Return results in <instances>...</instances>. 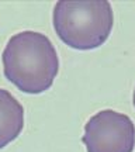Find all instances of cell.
I'll use <instances>...</instances> for the list:
<instances>
[{
    "label": "cell",
    "mask_w": 135,
    "mask_h": 152,
    "mask_svg": "<svg viewBox=\"0 0 135 152\" xmlns=\"http://www.w3.org/2000/svg\"><path fill=\"white\" fill-rule=\"evenodd\" d=\"M54 30L73 49L89 51L107 41L113 30L111 4L101 1H58L52 14Z\"/></svg>",
    "instance_id": "7a4b0ae2"
},
{
    "label": "cell",
    "mask_w": 135,
    "mask_h": 152,
    "mask_svg": "<svg viewBox=\"0 0 135 152\" xmlns=\"http://www.w3.org/2000/svg\"><path fill=\"white\" fill-rule=\"evenodd\" d=\"M24 128V107L10 92L0 89V149L14 141Z\"/></svg>",
    "instance_id": "277c9868"
},
{
    "label": "cell",
    "mask_w": 135,
    "mask_h": 152,
    "mask_svg": "<svg viewBox=\"0 0 135 152\" xmlns=\"http://www.w3.org/2000/svg\"><path fill=\"white\" fill-rule=\"evenodd\" d=\"M1 61L4 76L28 94L48 90L59 72L56 49L45 34L37 31L14 34L6 45Z\"/></svg>",
    "instance_id": "6da1fadb"
},
{
    "label": "cell",
    "mask_w": 135,
    "mask_h": 152,
    "mask_svg": "<svg viewBox=\"0 0 135 152\" xmlns=\"http://www.w3.org/2000/svg\"><path fill=\"white\" fill-rule=\"evenodd\" d=\"M82 141L87 152H132L135 124L127 114L101 110L86 123Z\"/></svg>",
    "instance_id": "3957f363"
},
{
    "label": "cell",
    "mask_w": 135,
    "mask_h": 152,
    "mask_svg": "<svg viewBox=\"0 0 135 152\" xmlns=\"http://www.w3.org/2000/svg\"><path fill=\"white\" fill-rule=\"evenodd\" d=\"M132 103H134V107H135V89H134V93H132Z\"/></svg>",
    "instance_id": "5b68a950"
}]
</instances>
